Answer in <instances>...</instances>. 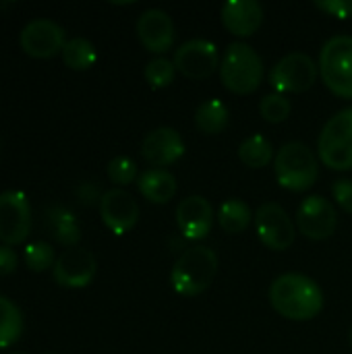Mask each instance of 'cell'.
I'll return each instance as SVG.
<instances>
[{"label":"cell","mask_w":352,"mask_h":354,"mask_svg":"<svg viewBox=\"0 0 352 354\" xmlns=\"http://www.w3.org/2000/svg\"><path fill=\"white\" fill-rule=\"evenodd\" d=\"M270 303L290 322H309L324 309V292L315 280L303 274H282L270 286Z\"/></svg>","instance_id":"cell-1"},{"label":"cell","mask_w":352,"mask_h":354,"mask_svg":"<svg viewBox=\"0 0 352 354\" xmlns=\"http://www.w3.org/2000/svg\"><path fill=\"white\" fill-rule=\"evenodd\" d=\"M218 255L207 247L185 249L170 272V284L180 297H199L218 276Z\"/></svg>","instance_id":"cell-2"},{"label":"cell","mask_w":352,"mask_h":354,"mask_svg":"<svg viewBox=\"0 0 352 354\" xmlns=\"http://www.w3.org/2000/svg\"><path fill=\"white\" fill-rule=\"evenodd\" d=\"M263 73V60L249 44L234 41L226 48L220 62V79L228 91L237 95L253 93L261 85Z\"/></svg>","instance_id":"cell-3"},{"label":"cell","mask_w":352,"mask_h":354,"mask_svg":"<svg viewBox=\"0 0 352 354\" xmlns=\"http://www.w3.org/2000/svg\"><path fill=\"white\" fill-rule=\"evenodd\" d=\"M274 172L282 189H288L293 193L309 191L319 176L317 156L309 145L301 141L284 143L274 158Z\"/></svg>","instance_id":"cell-4"},{"label":"cell","mask_w":352,"mask_h":354,"mask_svg":"<svg viewBox=\"0 0 352 354\" xmlns=\"http://www.w3.org/2000/svg\"><path fill=\"white\" fill-rule=\"evenodd\" d=\"M319 75L334 95L352 100V35H334L324 44Z\"/></svg>","instance_id":"cell-5"},{"label":"cell","mask_w":352,"mask_h":354,"mask_svg":"<svg viewBox=\"0 0 352 354\" xmlns=\"http://www.w3.org/2000/svg\"><path fill=\"white\" fill-rule=\"evenodd\" d=\"M317 153L330 170H352V106L334 114L322 129Z\"/></svg>","instance_id":"cell-6"},{"label":"cell","mask_w":352,"mask_h":354,"mask_svg":"<svg viewBox=\"0 0 352 354\" xmlns=\"http://www.w3.org/2000/svg\"><path fill=\"white\" fill-rule=\"evenodd\" d=\"M319 66L305 52H290L270 71V85L276 93H303L317 81Z\"/></svg>","instance_id":"cell-7"},{"label":"cell","mask_w":352,"mask_h":354,"mask_svg":"<svg viewBox=\"0 0 352 354\" xmlns=\"http://www.w3.org/2000/svg\"><path fill=\"white\" fill-rule=\"evenodd\" d=\"M176 73H180L187 79L199 81L212 77L216 71H220V52L218 46L210 39H189L174 52L172 58Z\"/></svg>","instance_id":"cell-8"},{"label":"cell","mask_w":352,"mask_h":354,"mask_svg":"<svg viewBox=\"0 0 352 354\" xmlns=\"http://www.w3.org/2000/svg\"><path fill=\"white\" fill-rule=\"evenodd\" d=\"M253 224L259 241L272 251H286L297 239V228L290 216L278 203H263L255 212Z\"/></svg>","instance_id":"cell-9"},{"label":"cell","mask_w":352,"mask_h":354,"mask_svg":"<svg viewBox=\"0 0 352 354\" xmlns=\"http://www.w3.org/2000/svg\"><path fill=\"white\" fill-rule=\"evenodd\" d=\"M31 234V205L23 191L0 193V241L8 247Z\"/></svg>","instance_id":"cell-10"},{"label":"cell","mask_w":352,"mask_h":354,"mask_svg":"<svg viewBox=\"0 0 352 354\" xmlns=\"http://www.w3.org/2000/svg\"><path fill=\"white\" fill-rule=\"evenodd\" d=\"M297 226L309 241H326L336 232L338 214L330 199L322 195L307 197L297 209Z\"/></svg>","instance_id":"cell-11"},{"label":"cell","mask_w":352,"mask_h":354,"mask_svg":"<svg viewBox=\"0 0 352 354\" xmlns=\"http://www.w3.org/2000/svg\"><path fill=\"white\" fill-rule=\"evenodd\" d=\"M98 272V261L91 251L81 247H71L56 257L52 268L54 282L64 288H85L91 284Z\"/></svg>","instance_id":"cell-12"},{"label":"cell","mask_w":352,"mask_h":354,"mask_svg":"<svg viewBox=\"0 0 352 354\" xmlns=\"http://www.w3.org/2000/svg\"><path fill=\"white\" fill-rule=\"evenodd\" d=\"M21 48L35 58H48L54 56L56 52H62L64 46V29L60 23L46 19V17H37L25 23V27L21 29Z\"/></svg>","instance_id":"cell-13"},{"label":"cell","mask_w":352,"mask_h":354,"mask_svg":"<svg viewBox=\"0 0 352 354\" xmlns=\"http://www.w3.org/2000/svg\"><path fill=\"white\" fill-rule=\"evenodd\" d=\"M135 31L143 48L151 54H164L174 46V23L162 8H147L139 15Z\"/></svg>","instance_id":"cell-14"},{"label":"cell","mask_w":352,"mask_h":354,"mask_svg":"<svg viewBox=\"0 0 352 354\" xmlns=\"http://www.w3.org/2000/svg\"><path fill=\"white\" fill-rule=\"evenodd\" d=\"M100 216L102 222L116 234H127L139 220V205L131 193L124 189H110L102 193L100 199Z\"/></svg>","instance_id":"cell-15"},{"label":"cell","mask_w":352,"mask_h":354,"mask_svg":"<svg viewBox=\"0 0 352 354\" xmlns=\"http://www.w3.org/2000/svg\"><path fill=\"white\" fill-rule=\"evenodd\" d=\"M214 207L201 195L185 197L176 207V226L180 234L189 241H203L214 228Z\"/></svg>","instance_id":"cell-16"},{"label":"cell","mask_w":352,"mask_h":354,"mask_svg":"<svg viewBox=\"0 0 352 354\" xmlns=\"http://www.w3.org/2000/svg\"><path fill=\"white\" fill-rule=\"evenodd\" d=\"M185 141L172 127H158L149 131L141 141V156L156 168L170 166L185 156Z\"/></svg>","instance_id":"cell-17"},{"label":"cell","mask_w":352,"mask_h":354,"mask_svg":"<svg viewBox=\"0 0 352 354\" xmlns=\"http://www.w3.org/2000/svg\"><path fill=\"white\" fill-rule=\"evenodd\" d=\"M222 25L237 37H251L263 25V6L255 0H228L220 10Z\"/></svg>","instance_id":"cell-18"},{"label":"cell","mask_w":352,"mask_h":354,"mask_svg":"<svg viewBox=\"0 0 352 354\" xmlns=\"http://www.w3.org/2000/svg\"><path fill=\"white\" fill-rule=\"evenodd\" d=\"M137 189L147 201H151L156 205H166L170 199H174L178 185H176V178L172 172H168L164 168H149L143 174H139Z\"/></svg>","instance_id":"cell-19"},{"label":"cell","mask_w":352,"mask_h":354,"mask_svg":"<svg viewBox=\"0 0 352 354\" xmlns=\"http://www.w3.org/2000/svg\"><path fill=\"white\" fill-rule=\"evenodd\" d=\"M228 122H230V110L218 97L205 100L195 110V127L203 135H210V137L212 135H220V133L226 131Z\"/></svg>","instance_id":"cell-20"},{"label":"cell","mask_w":352,"mask_h":354,"mask_svg":"<svg viewBox=\"0 0 352 354\" xmlns=\"http://www.w3.org/2000/svg\"><path fill=\"white\" fill-rule=\"evenodd\" d=\"M251 218H255L251 214V207L247 201L243 199H226L220 209H218V224L226 234H241L249 228Z\"/></svg>","instance_id":"cell-21"},{"label":"cell","mask_w":352,"mask_h":354,"mask_svg":"<svg viewBox=\"0 0 352 354\" xmlns=\"http://www.w3.org/2000/svg\"><path fill=\"white\" fill-rule=\"evenodd\" d=\"M239 158L245 166H249L253 170H261V168L270 166V162L274 160V147H272L270 139L255 133L239 145Z\"/></svg>","instance_id":"cell-22"},{"label":"cell","mask_w":352,"mask_h":354,"mask_svg":"<svg viewBox=\"0 0 352 354\" xmlns=\"http://www.w3.org/2000/svg\"><path fill=\"white\" fill-rule=\"evenodd\" d=\"M60 54H62V62L73 71H85L93 66V62L98 60L95 46L87 37H81V35L66 39Z\"/></svg>","instance_id":"cell-23"},{"label":"cell","mask_w":352,"mask_h":354,"mask_svg":"<svg viewBox=\"0 0 352 354\" xmlns=\"http://www.w3.org/2000/svg\"><path fill=\"white\" fill-rule=\"evenodd\" d=\"M23 332V315L19 307L0 295V348H8L21 338Z\"/></svg>","instance_id":"cell-24"},{"label":"cell","mask_w":352,"mask_h":354,"mask_svg":"<svg viewBox=\"0 0 352 354\" xmlns=\"http://www.w3.org/2000/svg\"><path fill=\"white\" fill-rule=\"evenodd\" d=\"M50 220H52V228H54V236L58 243H62L64 247H77L79 239H81V228L77 218L64 209V207H52L50 209Z\"/></svg>","instance_id":"cell-25"},{"label":"cell","mask_w":352,"mask_h":354,"mask_svg":"<svg viewBox=\"0 0 352 354\" xmlns=\"http://www.w3.org/2000/svg\"><path fill=\"white\" fill-rule=\"evenodd\" d=\"M145 81L149 83L151 89H164L168 85L174 83V77H176V66L172 60L164 58V56H158V58H151L147 64H145Z\"/></svg>","instance_id":"cell-26"},{"label":"cell","mask_w":352,"mask_h":354,"mask_svg":"<svg viewBox=\"0 0 352 354\" xmlns=\"http://www.w3.org/2000/svg\"><path fill=\"white\" fill-rule=\"evenodd\" d=\"M259 112L263 116V120L272 122V124H280L284 122L290 112H293V106H290V100L282 93H270L261 100L259 104Z\"/></svg>","instance_id":"cell-27"},{"label":"cell","mask_w":352,"mask_h":354,"mask_svg":"<svg viewBox=\"0 0 352 354\" xmlns=\"http://www.w3.org/2000/svg\"><path fill=\"white\" fill-rule=\"evenodd\" d=\"M25 263L29 270L33 272H44L48 268H54L56 263V255H54V249L50 243H44V241H37V243H29L25 247Z\"/></svg>","instance_id":"cell-28"},{"label":"cell","mask_w":352,"mask_h":354,"mask_svg":"<svg viewBox=\"0 0 352 354\" xmlns=\"http://www.w3.org/2000/svg\"><path fill=\"white\" fill-rule=\"evenodd\" d=\"M106 174L114 185L124 187V185H131L137 178V164L127 156H116V158H112L108 162Z\"/></svg>","instance_id":"cell-29"},{"label":"cell","mask_w":352,"mask_h":354,"mask_svg":"<svg viewBox=\"0 0 352 354\" xmlns=\"http://www.w3.org/2000/svg\"><path fill=\"white\" fill-rule=\"evenodd\" d=\"M313 4L328 17H336L342 21L352 17V0H315Z\"/></svg>","instance_id":"cell-30"},{"label":"cell","mask_w":352,"mask_h":354,"mask_svg":"<svg viewBox=\"0 0 352 354\" xmlns=\"http://www.w3.org/2000/svg\"><path fill=\"white\" fill-rule=\"evenodd\" d=\"M332 195H334V201L352 216V180L349 178H340L332 185Z\"/></svg>","instance_id":"cell-31"},{"label":"cell","mask_w":352,"mask_h":354,"mask_svg":"<svg viewBox=\"0 0 352 354\" xmlns=\"http://www.w3.org/2000/svg\"><path fill=\"white\" fill-rule=\"evenodd\" d=\"M17 263H19V257H17L15 249H10L8 245H0V276L15 272Z\"/></svg>","instance_id":"cell-32"},{"label":"cell","mask_w":352,"mask_h":354,"mask_svg":"<svg viewBox=\"0 0 352 354\" xmlns=\"http://www.w3.org/2000/svg\"><path fill=\"white\" fill-rule=\"evenodd\" d=\"M75 193H77L79 201L85 203V205H91V203H95V201L102 199L100 189H98V185H93V183H81V185L75 189Z\"/></svg>","instance_id":"cell-33"},{"label":"cell","mask_w":352,"mask_h":354,"mask_svg":"<svg viewBox=\"0 0 352 354\" xmlns=\"http://www.w3.org/2000/svg\"><path fill=\"white\" fill-rule=\"evenodd\" d=\"M6 354H27V353H23V351H10V353H6Z\"/></svg>","instance_id":"cell-34"},{"label":"cell","mask_w":352,"mask_h":354,"mask_svg":"<svg viewBox=\"0 0 352 354\" xmlns=\"http://www.w3.org/2000/svg\"><path fill=\"white\" fill-rule=\"evenodd\" d=\"M349 342H351V348H352V326H351V332H349Z\"/></svg>","instance_id":"cell-35"},{"label":"cell","mask_w":352,"mask_h":354,"mask_svg":"<svg viewBox=\"0 0 352 354\" xmlns=\"http://www.w3.org/2000/svg\"><path fill=\"white\" fill-rule=\"evenodd\" d=\"M44 354H56V353H44Z\"/></svg>","instance_id":"cell-36"}]
</instances>
